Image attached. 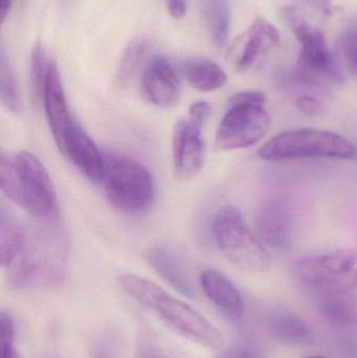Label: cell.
Returning a JSON list of instances; mask_svg holds the SVG:
<instances>
[{
    "label": "cell",
    "mask_w": 357,
    "mask_h": 358,
    "mask_svg": "<svg viewBox=\"0 0 357 358\" xmlns=\"http://www.w3.org/2000/svg\"><path fill=\"white\" fill-rule=\"evenodd\" d=\"M60 152L86 178L92 182L101 183L104 172V152L75 122L69 130Z\"/></svg>",
    "instance_id": "cell-14"
},
{
    "label": "cell",
    "mask_w": 357,
    "mask_h": 358,
    "mask_svg": "<svg viewBox=\"0 0 357 358\" xmlns=\"http://www.w3.org/2000/svg\"><path fill=\"white\" fill-rule=\"evenodd\" d=\"M0 96L2 105L6 107V110L12 113H21L22 103L18 82L3 50L0 54Z\"/></svg>",
    "instance_id": "cell-25"
},
{
    "label": "cell",
    "mask_w": 357,
    "mask_h": 358,
    "mask_svg": "<svg viewBox=\"0 0 357 358\" xmlns=\"http://www.w3.org/2000/svg\"><path fill=\"white\" fill-rule=\"evenodd\" d=\"M13 1L14 0H0V18H1V22H3L4 19L10 13Z\"/></svg>",
    "instance_id": "cell-35"
},
{
    "label": "cell",
    "mask_w": 357,
    "mask_h": 358,
    "mask_svg": "<svg viewBox=\"0 0 357 358\" xmlns=\"http://www.w3.org/2000/svg\"><path fill=\"white\" fill-rule=\"evenodd\" d=\"M283 18L300 42L298 76L308 85H341L345 82L343 71L327 45L324 34L312 27L293 6H285Z\"/></svg>",
    "instance_id": "cell-8"
},
{
    "label": "cell",
    "mask_w": 357,
    "mask_h": 358,
    "mask_svg": "<svg viewBox=\"0 0 357 358\" xmlns=\"http://www.w3.org/2000/svg\"><path fill=\"white\" fill-rule=\"evenodd\" d=\"M212 231L218 248L235 266L249 273H262L270 267V252L236 206H226L218 210Z\"/></svg>",
    "instance_id": "cell-9"
},
{
    "label": "cell",
    "mask_w": 357,
    "mask_h": 358,
    "mask_svg": "<svg viewBox=\"0 0 357 358\" xmlns=\"http://www.w3.org/2000/svg\"><path fill=\"white\" fill-rule=\"evenodd\" d=\"M305 3L309 4L312 8L321 10L325 14H331L333 6H331V0H302Z\"/></svg>",
    "instance_id": "cell-34"
},
{
    "label": "cell",
    "mask_w": 357,
    "mask_h": 358,
    "mask_svg": "<svg viewBox=\"0 0 357 358\" xmlns=\"http://www.w3.org/2000/svg\"><path fill=\"white\" fill-rule=\"evenodd\" d=\"M0 342L1 357L0 358H20L15 347V326L12 317L6 311L0 313Z\"/></svg>",
    "instance_id": "cell-29"
},
{
    "label": "cell",
    "mask_w": 357,
    "mask_h": 358,
    "mask_svg": "<svg viewBox=\"0 0 357 358\" xmlns=\"http://www.w3.org/2000/svg\"><path fill=\"white\" fill-rule=\"evenodd\" d=\"M50 64L52 61L48 60L41 44L34 46L31 55V90L36 104L42 103Z\"/></svg>",
    "instance_id": "cell-27"
},
{
    "label": "cell",
    "mask_w": 357,
    "mask_h": 358,
    "mask_svg": "<svg viewBox=\"0 0 357 358\" xmlns=\"http://www.w3.org/2000/svg\"><path fill=\"white\" fill-rule=\"evenodd\" d=\"M266 101L265 94L258 90H245L233 94L228 99L226 115L216 131V149L238 150L258 144L270 127Z\"/></svg>",
    "instance_id": "cell-5"
},
{
    "label": "cell",
    "mask_w": 357,
    "mask_h": 358,
    "mask_svg": "<svg viewBox=\"0 0 357 358\" xmlns=\"http://www.w3.org/2000/svg\"><path fill=\"white\" fill-rule=\"evenodd\" d=\"M25 227L19 222L10 208H0V255L2 267H6L20 252L24 239Z\"/></svg>",
    "instance_id": "cell-21"
},
{
    "label": "cell",
    "mask_w": 357,
    "mask_h": 358,
    "mask_svg": "<svg viewBox=\"0 0 357 358\" xmlns=\"http://www.w3.org/2000/svg\"><path fill=\"white\" fill-rule=\"evenodd\" d=\"M319 308L323 317L340 326L357 325V294L352 292L321 296Z\"/></svg>",
    "instance_id": "cell-20"
},
{
    "label": "cell",
    "mask_w": 357,
    "mask_h": 358,
    "mask_svg": "<svg viewBox=\"0 0 357 358\" xmlns=\"http://www.w3.org/2000/svg\"><path fill=\"white\" fill-rule=\"evenodd\" d=\"M268 331L279 342L307 346L316 340L314 330L299 315L287 309L275 310L266 319Z\"/></svg>",
    "instance_id": "cell-17"
},
{
    "label": "cell",
    "mask_w": 357,
    "mask_h": 358,
    "mask_svg": "<svg viewBox=\"0 0 357 358\" xmlns=\"http://www.w3.org/2000/svg\"><path fill=\"white\" fill-rule=\"evenodd\" d=\"M101 183L113 206L130 215L148 212L154 202L155 185L147 168L123 153L106 150Z\"/></svg>",
    "instance_id": "cell-4"
},
{
    "label": "cell",
    "mask_w": 357,
    "mask_h": 358,
    "mask_svg": "<svg viewBox=\"0 0 357 358\" xmlns=\"http://www.w3.org/2000/svg\"><path fill=\"white\" fill-rule=\"evenodd\" d=\"M243 41L242 50L236 61L239 71H247L263 52L277 45L280 42V34L270 21L259 17L245 34Z\"/></svg>",
    "instance_id": "cell-18"
},
{
    "label": "cell",
    "mask_w": 357,
    "mask_h": 358,
    "mask_svg": "<svg viewBox=\"0 0 357 358\" xmlns=\"http://www.w3.org/2000/svg\"><path fill=\"white\" fill-rule=\"evenodd\" d=\"M305 358H326V357H321V355H316V357H305Z\"/></svg>",
    "instance_id": "cell-36"
},
{
    "label": "cell",
    "mask_w": 357,
    "mask_h": 358,
    "mask_svg": "<svg viewBox=\"0 0 357 358\" xmlns=\"http://www.w3.org/2000/svg\"><path fill=\"white\" fill-rule=\"evenodd\" d=\"M339 48L346 67L357 79V14L344 23L340 33Z\"/></svg>",
    "instance_id": "cell-28"
},
{
    "label": "cell",
    "mask_w": 357,
    "mask_h": 358,
    "mask_svg": "<svg viewBox=\"0 0 357 358\" xmlns=\"http://www.w3.org/2000/svg\"><path fill=\"white\" fill-rule=\"evenodd\" d=\"M203 292L216 308L231 321H239L245 313V301L238 288L216 269H205L201 275Z\"/></svg>",
    "instance_id": "cell-16"
},
{
    "label": "cell",
    "mask_w": 357,
    "mask_h": 358,
    "mask_svg": "<svg viewBox=\"0 0 357 358\" xmlns=\"http://www.w3.org/2000/svg\"><path fill=\"white\" fill-rule=\"evenodd\" d=\"M136 358H191L168 344L150 329L140 330L136 343Z\"/></svg>",
    "instance_id": "cell-24"
},
{
    "label": "cell",
    "mask_w": 357,
    "mask_h": 358,
    "mask_svg": "<svg viewBox=\"0 0 357 358\" xmlns=\"http://www.w3.org/2000/svg\"><path fill=\"white\" fill-rule=\"evenodd\" d=\"M119 283L132 299L154 311L175 331L214 350L224 347V336L211 322L190 305L168 294L161 286L130 273L119 275Z\"/></svg>",
    "instance_id": "cell-3"
},
{
    "label": "cell",
    "mask_w": 357,
    "mask_h": 358,
    "mask_svg": "<svg viewBox=\"0 0 357 358\" xmlns=\"http://www.w3.org/2000/svg\"><path fill=\"white\" fill-rule=\"evenodd\" d=\"M147 52H148V43L142 39L133 40L126 48L115 73V85L124 87L131 81L144 61Z\"/></svg>",
    "instance_id": "cell-26"
},
{
    "label": "cell",
    "mask_w": 357,
    "mask_h": 358,
    "mask_svg": "<svg viewBox=\"0 0 357 358\" xmlns=\"http://www.w3.org/2000/svg\"><path fill=\"white\" fill-rule=\"evenodd\" d=\"M214 358H259L255 352L247 348H233L221 351Z\"/></svg>",
    "instance_id": "cell-33"
},
{
    "label": "cell",
    "mask_w": 357,
    "mask_h": 358,
    "mask_svg": "<svg viewBox=\"0 0 357 358\" xmlns=\"http://www.w3.org/2000/svg\"><path fill=\"white\" fill-rule=\"evenodd\" d=\"M264 161H291L304 159H356L354 143L328 130L301 128L287 130L264 143L258 150Z\"/></svg>",
    "instance_id": "cell-6"
},
{
    "label": "cell",
    "mask_w": 357,
    "mask_h": 358,
    "mask_svg": "<svg viewBox=\"0 0 357 358\" xmlns=\"http://www.w3.org/2000/svg\"><path fill=\"white\" fill-rule=\"evenodd\" d=\"M48 358H60V357H48Z\"/></svg>",
    "instance_id": "cell-37"
},
{
    "label": "cell",
    "mask_w": 357,
    "mask_h": 358,
    "mask_svg": "<svg viewBox=\"0 0 357 358\" xmlns=\"http://www.w3.org/2000/svg\"><path fill=\"white\" fill-rule=\"evenodd\" d=\"M207 157V145L203 127L191 120L182 119L176 123L172 138V159L176 178L190 180L203 170Z\"/></svg>",
    "instance_id": "cell-10"
},
{
    "label": "cell",
    "mask_w": 357,
    "mask_h": 358,
    "mask_svg": "<svg viewBox=\"0 0 357 358\" xmlns=\"http://www.w3.org/2000/svg\"><path fill=\"white\" fill-rule=\"evenodd\" d=\"M149 265L172 288L187 298H194L195 285L182 252L169 244H159L146 252Z\"/></svg>",
    "instance_id": "cell-12"
},
{
    "label": "cell",
    "mask_w": 357,
    "mask_h": 358,
    "mask_svg": "<svg viewBox=\"0 0 357 358\" xmlns=\"http://www.w3.org/2000/svg\"><path fill=\"white\" fill-rule=\"evenodd\" d=\"M42 105H43L48 128L52 132L57 147L59 150H61L65 138L75 122L69 113L62 80H61L58 66L54 62H52L48 71Z\"/></svg>",
    "instance_id": "cell-13"
},
{
    "label": "cell",
    "mask_w": 357,
    "mask_h": 358,
    "mask_svg": "<svg viewBox=\"0 0 357 358\" xmlns=\"http://www.w3.org/2000/svg\"><path fill=\"white\" fill-rule=\"evenodd\" d=\"M180 75L198 92L220 90L228 82L226 71L214 61L203 57L187 59L180 66Z\"/></svg>",
    "instance_id": "cell-19"
},
{
    "label": "cell",
    "mask_w": 357,
    "mask_h": 358,
    "mask_svg": "<svg viewBox=\"0 0 357 358\" xmlns=\"http://www.w3.org/2000/svg\"><path fill=\"white\" fill-rule=\"evenodd\" d=\"M257 231L262 242L276 250L289 248L293 234V214L282 199H272L260 208Z\"/></svg>",
    "instance_id": "cell-15"
},
{
    "label": "cell",
    "mask_w": 357,
    "mask_h": 358,
    "mask_svg": "<svg viewBox=\"0 0 357 358\" xmlns=\"http://www.w3.org/2000/svg\"><path fill=\"white\" fill-rule=\"evenodd\" d=\"M140 90L147 102L159 108H171L182 96L180 73L167 57L157 55L145 67Z\"/></svg>",
    "instance_id": "cell-11"
},
{
    "label": "cell",
    "mask_w": 357,
    "mask_h": 358,
    "mask_svg": "<svg viewBox=\"0 0 357 358\" xmlns=\"http://www.w3.org/2000/svg\"><path fill=\"white\" fill-rule=\"evenodd\" d=\"M125 336L115 325L99 330L90 343V358H125Z\"/></svg>",
    "instance_id": "cell-23"
},
{
    "label": "cell",
    "mask_w": 357,
    "mask_h": 358,
    "mask_svg": "<svg viewBox=\"0 0 357 358\" xmlns=\"http://www.w3.org/2000/svg\"><path fill=\"white\" fill-rule=\"evenodd\" d=\"M203 16L214 44L224 48L228 39L231 12L228 0H203Z\"/></svg>",
    "instance_id": "cell-22"
},
{
    "label": "cell",
    "mask_w": 357,
    "mask_h": 358,
    "mask_svg": "<svg viewBox=\"0 0 357 358\" xmlns=\"http://www.w3.org/2000/svg\"><path fill=\"white\" fill-rule=\"evenodd\" d=\"M0 185L6 198L38 220L59 218L58 199L48 170L29 151L0 153Z\"/></svg>",
    "instance_id": "cell-2"
},
{
    "label": "cell",
    "mask_w": 357,
    "mask_h": 358,
    "mask_svg": "<svg viewBox=\"0 0 357 358\" xmlns=\"http://www.w3.org/2000/svg\"><path fill=\"white\" fill-rule=\"evenodd\" d=\"M300 287L319 296L354 292L357 288V252L337 250L303 257L291 265Z\"/></svg>",
    "instance_id": "cell-7"
},
{
    "label": "cell",
    "mask_w": 357,
    "mask_h": 358,
    "mask_svg": "<svg viewBox=\"0 0 357 358\" xmlns=\"http://www.w3.org/2000/svg\"><path fill=\"white\" fill-rule=\"evenodd\" d=\"M25 227L20 252L3 267L15 290L52 289L63 283L68 262V239L56 220Z\"/></svg>",
    "instance_id": "cell-1"
},
{
    "label": "cell",
    "mask_w": 357,
    "mask_h": 358,
    "mask_svg": "<svg viewBox=\"0 0 357 358\" xmlns=\"http://www.w3.org/2000/svg\"><path fill=\"white\" fill-rule=\"evenodd\" d=\"M188 113L189 120H191L196 125L203 127V125L209 120L210 115H211L212 107L205 101H197V102L191 104V106L189 107Z\"/></svg>",
    "instance_id": "cell-31"
},
{
    "label": "cell",
    "mask_w": 357,
    "mask_h": 358,
    "mask_svg": "<svg viewBox=\"0 0 357 358\" xmlns=\"http://www.w3.org/2000/svg\"><path fill=\"white\" fill-rule=\"evenodd\" d=\"M296 106H297L298 110L301 111L307 117H321L325 113L324 105L314 96H300L296 102Z\"/></svg>",
    "instance_id": "cell-30"
},
{
    "label": "cell",
    "mask_w": 357,
    "mask_h": 358,
    "mask_svg": "<svg viewBox=\"0 0 357 358\" xmlns=\"http://www.w3.org/2000/svg\"><path fill=\"white\" fill-rule=\"evenodd\" d=\"M168 10L173 18L180 19L186 16L188 10L187 0H166Z\"/></svg>",
    "instance_id": "cell-32"
}]
</instances>
